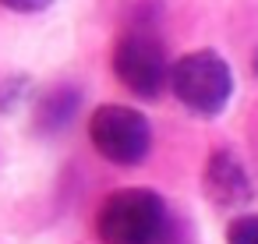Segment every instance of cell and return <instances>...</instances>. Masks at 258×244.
Instances as JSON below:
<instances>
[{"label": "cell", "mask_w": 258, "mask_h": 244, "mask_svg": "<svg viewBox=\"0 0 258 244\" xmlns=\"http://www.w3.org/2000/svg\"><path fill=\"white\" fill-rule=\"evenodd\" d=\"M251 68H254V75H258V50H254V57H251Z\"/></svg>", "instance_id": "obj_9"}, {"label": "cell", "mask_w": 258, "mask_h": 244, "mask_svg": "<svg viewBox=\"0 0 258 244\" xmlns=\"http://www.w3.org/2000/svg\"><path fill=\"white\" fill-rule=\"evenodd\" d=\"M8 11H18V15H36V11H46L53 0H0Z\"/></svg>", "instance_id": "obj_8"}, {"label": "cell", "mask_w": 258, "mask_h": 244, "mask_svg": "<svg viewBox=\"0 0 258 244\" xmlns=\"http://www.w3.org/2000/svg\"><path fill=\"white\" fill-rule=\"evenodd\" d=\"M89 142L103 159L117 166H138L152 149V128L135 106L103 103L89 117Z\"/></svg>", "instance_id": "obj_3"}, {"label": "cell", "mask_w": 258, "mask_h": 244, "mask_svg": "<svg viewBox=\"0 0 258 244\" xmlns=\"http://www.w3.org/2000/svg\"><path fill=\"white\" fill-rule=\"evenodd\" d=\"M173 99L195 117H219L233 99V71L216 50H191L170 68Z\"/></svg>", "instance_id": "obj_2"}, {"label": "cell", "mask_w": 258, "mask_h": 244, "mask_svg": "<svg viewBox=\"0 0 258 244\" xmlns=\"http://www.w3.org/2000/svg\"><path fill=\"white\" fill-rule=\"evenodd\" d=\"M202 191L216 209H247L254 202V177L230 149H212L202 170Z\"/></svg>", "instance_id": "obj_5"}, {"label": "cell", "mask_w": 258, "mask_h": 244, "mask_svg": "<svg viewBox=\"0 0 258 244\" xmlns=\"http://www.w3.org/2000/svg\"><path fill=\"white\" fill-rule=\"evenodd\" d=\"M113 75L117 82L131 92V96H142V99H159L166 89H170V60H166V50L163 43L145 32V29H135V32H124L117 43H113Z\"/></svg>", "instance_id": "obj_4"}, {"label": "cell", "mask_w": 258, "mask_h": 244, "mask_svg": "<svg viewBox=\"0 0 258 244\" xmlns=\"http://www.w3.org/2000/svg\"><path fill=\"white\" fill-rule=\"evenodd\" d=\"M226 244H258V212H240L226 226Z\"/></svg>", "instance_id": "obj_7"}, {"label": "cell", "mask_w": 258, "mask_h": 244, "mask_svg": "<svg viewBox=\"0 0 258 244\" xmlns=\"http://www.w3.org/2000/svg\"><path fill=\"white\" fill-rule=\"evenodd\" d=\"M96 233L103 244H166L170 209L149 188H120L103 198Z\"/></svg>", "instance_id": "obj_1"}, {"label": "cell", "mask_w": 258, "mask_h": 244, "mask_svg": "<svg viewBox=\"0 0 258 244\" xmlns=\"http://www.w3.org/2000/svg\"><path fill=\"white\" fill-rule=\"evenodd\" d=\"M78 99H82V92L71 89V85H57V89H50L46 96H39L36 113H32V117H36V128H39V131H64V128L75 120Z\"/></svg>", "instance_id": "obj_6"}]
</instances>
